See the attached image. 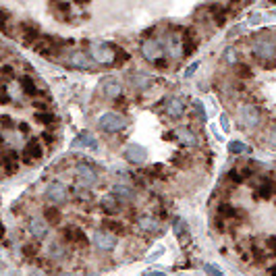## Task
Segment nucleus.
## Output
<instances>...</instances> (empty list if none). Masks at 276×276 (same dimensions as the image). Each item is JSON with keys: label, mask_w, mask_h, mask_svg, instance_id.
Instances as JSON below:
<instances>
[{"label": "nucleus", "mask_w": 276, "mask_h": 276, "mask_svg": "<svg viewBox=\"0 0 276 276\" xmlns=\"http://www.w3.org/2000/svg\"><path fill=\"white\" fill-rule=\"evenodd\" d=\"M102 89H104L106 96H110V98H119L123 94V85L119 81H110V79L102 81Z\"/></svg>", "instance_id": "nucleus-20"}, {"label": "nucleus", "mask_w": 276, "mask_h": 276, "mask_svg": "<svg viewBox=\"0 0 276 276\" xmlns=\"http://www.w3.org/2000/svg\"><path fill=\"white\" fill-rule=\"evenodd\" d=\"M40 251V243H27V245H23V254H25L27 258H33Z\"/></svg>", "instance_id": "nucleus-32"}, {"label": "nucleus", "mask_w": 276, "mask_h": 276, "mask_svg": "<svg viewBox=\"0 0 276 276\" xmlns=\"http://www.w3.org/2000/svg\"><path fill=\"white\" fill-rule=\"evenodd\" d=\"M73 145H77V147H91V149H96V147H98V141H96V137L91 135V133L81 131V133H79V135L75 137Z\"/></svg>", "instance_id": "nucleus-15"}, {"label": "nucleus", "mask_w": 276, "mask_h": 276, "mask_svg": "<svg viewBox=\"0 0 276 276\" xmlns=\"http://www.w3.org/2000/svg\"><path fill=\"white\" fill-rule=\"evenodd\" d=\"M69 65L77 67V69H94V61H91L85 52H73V54H69Z\"/></svg>", "instance_id": "nucleus-13"}, {"label": "nucleus", "mask_w": 276, "mask_h": 276, "mask_svg": "<svg viewBox=\"0 0 276 276\" xmlns=\"http://www.w3.org/2000/svg\"><path fill=\"white\" fill-rule=\"evenodd\" d=\"M98 127L106 133H119L127 127V119L121 117L119 112H106L98 119Z\"/></svg>", "instance_id": "nucleus-1"}, {"label": "nucleus", "mask_w": 276, "mask_h": 276, "mask_svg": "<svg viewBox=\"0 0 276 276\" xmlns=\"http://www.w3.org/2000/svg\"><path fill=\"white\" fill-rule=\"evenodd\" d=\"M0 123H2V125H6V129H13V119H10V117H2V119H0Z\"/></svg>", "instance_id": "nucleus-45"}, {"label": "nucleus", "mask_w": 276, "mask_h": 276, "mask_svg": "<svg viewBox=\"0 0 276 276\" xmlns=\"http://www.w3.org/2000/svg\"><path fill=\"white\" fill-rule=\"evenodd\" d=\"M48 256L52 260H63V258H67V247H65V243H61V241H54V243H50Z\"/></svg>", "instance_id": "nucleus-21"}, {"label": "nucleus", "mask_w": 276, "mask_h": 276, "mask_svg": "<svg viewBox=\"0 0 276 276\" xmlns=\"http://www.w3.org/2000/svg\"><path fill=\"white\" fill-rule=\"evenodd\" d=\"M44 220L48 224H59L61 222V210L56 208H46L44 210Z\"/></svg>", "instance_id": "nucleus-26"}, {"label": "nucleus", "mask_w": 276, "mask_h": 276, "mask_svg": "<svg viewBox=\"0 0 276 276\" xmlns=\"http://www.w3.org/2000/svg\"><path fill=\"white\" fill-rule=\"evenodd\" d=\"M228 152L231 154H243V152H247V145L241 143V141H231L228 143Z\"/></svg>", "instance_id": "nucleus-31"}, {"label": "nucleus", "mask_w": 276, "mask_h": 276, "mask_svg": "<svg viewBox=\"0 0 276 276\" xmlns=\"http://www.w3.org/2000/svg\"><path fill=\"white\" fill-rule=\"evenodd\" d=\"M36 121L42 123V125H52V123L56 121V117H54L52 112H46V110H44V112H38V114H36Z\"/></svg>", "instance_id": "nucleus-28"}, {"label": "nucleus", "mask_w": 276, "mask_h": 276, "mask_svg": "<svg viewBox=\"0 0 276 276\" xmlns=\"http://www.w3.org/2000/svg\"><path fill=\"white\" fill-rule=\"evenodd\" d=\"M19 129H21L23 133H27V131H29V127H27V123H21V125H19Z\"/></svg>", "instance_id": "nucleus-47"}, {"label": "nucleus", "mask_w": 276, "mask_h": 276, "mask_svg": "<svg viewBox=\"0 0 276 276\" xmlns=\"http://www.w3.org/2000/svg\"><path fill=\"white\" fill-rule=\"evenodd\" d=\"M91 56H94V61H98V63H110V61H114V46L104 44V42L91 44Z\"/></svg>", "instance_id": "nucleus-3"}, {"label": "nucleus", "mask_w": 276, "mask_h": 276, "mask_svg": "<svg viewBox=\"0 0 276 276\" xmlns=\"http://www.w3.org/2000/svg\"><path fill=\"white\" fill-rule=\"evenodd\" d=\"M8 19H10V15L6 13V10L0 8V31H6V23H8Z\"/></svg>", "instance_id": "nucleus-35"}, {"label": "nucleus", "mask_w": 276, "mask_h": 276, "mask_svg": "<svg viewBox=\"0 0 276 276\" xmlns=\"http://www.w3.org/2000/svg\"><path fill=\"white\" fill-rule=\"evenodd\" d=\"M139 228L145 233H158L162 226H160V222L154 216H143V218H139Z\"/></svg>", "instance_id": "nucleus-17"}, {"label": "nucleus", "mask_w": 276, "mask_h": 276, "mask_svg": "<svg viewBox=\"0 0 276 276\" xmlns=\"http://www.w3.org/2000/svg\"><path fill=\"white\" fill-rule=\"evenodd\" d=\"M162 52H164V44L158 42V40H145V42L141 44V54H143V59L152 61V63H156L160 56H162Z\"/></svg>", "instance_id": "nucleus-4"}, {"label": "nucleus", "mask_w": 276, "mask_h": 276, "mask_svg": "<svg viewBox=\"0 0 276 276\" xmlns=\"http://www.w3.org/2000/svg\"><path fill=\"white\" fill-rule=\"evenodd\" d=\"M75 2H79V4H87L89 0H75Z\"/></svg>", "instance_id": "nucleus-49"}, {"label": "nucleus", "mask_w": 276, "mask_h": 276, "mask_svg": "<svg viewBox=\"0 0 276 276\" xmlns=\"http://www.w3.org/2000/svg\"><path fill=\"white\" fill-rule=\"evenodd\" d=\"M4 237V226H2V222H0V239Z\"/></svg>", "instance_id": "nucleus-48"}, {"label": "nucleus", "mask_w": 276, "mask_h": 276, "mask_svg": "<svg viewBox=\"0 0 276 276\" xmlns=\"http://www.w3.org/2000/svg\"><path fill=\"white\" fill-rule=\"evenodd\" d=\"M198 67H200V63H193V65H189V67H187V71H185V77H191L195 71H198Z\"/></svg>", "instance_id": "nucleus-42"}, {"label": "nucleus", "mask_w": 276, "mask_h": 276, "mask_svg": "<svg viewBox=\"0 0 276 276\" xmlns=\"http://www.w3.org/2000/svg\"><path fill=\"white\" fill-rule=\"evenodd\" d=\"M149 81H152V79H149V75H143V73H137V75L133 77V83H135V87H137V89L147 87V85H149Z\"/></svg>", "instance_id": "nucleus-27"}, {"label": "nucleus", "mask_w": 276, "mask_h": 276, "mask_svg": "<svg viewBox=\"0 0 276 276\" xmlns=\"http://www.w3.org/2000/svg\"><path fill=\"white\" fill-rule=\"evenodd\" d=\"M46 198H48L50 202H54V204H63V202H67V198H69L67 185H63L61 181L50 183V185L46 187Z\"/></svg>", "instance_id": "nucleus-5"}, {"label": "nucleus", "mask_w": 276, "mask_h": 276, "mask_svg": "<svg viewBox=\"0 0 276 276\" xmlns=\"http://www.w3.org/2000/svg\"><path fill=\"white\" fill-rule=\"evenodd\" d=\"M175 135H177V139H179L183 145H193V143H195V135H193V131L187 129V127H179Z\"/></svg>", "instance_id": "nucleus-22"}, {"label": "nucleus", "mask_w": 276, "mask_h": 276, "mask_svg": "<svg viewBox=\"0 0 276 276\" xmlns=\"http://www.w3.org/2000/svg\"><path fill=\"white\" fill-rule=\"evenodd\" d=\"M125 158L129 160V162H133V164H141V162H145V149L141 147V145H137V143H129L127 147H125Z\"/></svg>", "instance_id": "nucleus-10"}, {"label": "nucleus", "mask_w": 276, "mask_h": 276, "mask_svg": "<svg viewBox=\"0 0 276 276\" xmlns=\"http://www.w3.org/2000/svg\"><path fill=\"white\" fill-rule=\"evenodd\" d=\"M268 249H270V254L272 256H276V237H268Z\"/></svg>", "instance_id": "nucleus-39"}, {"label": "nucleus", "mask_w": 276, "mask_h": 276, "mask_svg": "<svg viewBox=\"0 0 276 276\" xmlns=\"http://www.w3.org/2000/svg\"><path fill=\"white\" fill-rule=\"evenodd\" d=\"M44 154L42 149V143L38 139H31L27 145H25V152H23V158H25V162H36V160H40Z\"/></svg>", "instance_id": "nucleus-12"}, {"label": "nucleus", "mask_w": 276, "mask_h": 276, "mask_svg": "<svg viewBox=\"0 0 276 276\" xmlns=\"http://www.w3.org/2000/svg\"><path fill=\"white\" fill-rule=\"evenodd\" d=\"M212 15H214V19H216V23H218V25H222V23H224V19H226V10H224L222 6L214 4V6H212Z\"/></svg>", "instance_id": "nucleus-30"}, {"label": "nucleus", "mask_w": 276, "mask_h": 276, "mask_svg": "<svg viewBox=\"0 0 276 276\" xmlns=\"http://www.w3.org/2000/svg\"><path fill=\"white\" fill-rule=\"evenodd\" d=\"M104 226L108 228V231H114V233H119V235H123V224H119L117 220H104Z\"/></svg>", "instance_id": "nucleus-33"}, {"label": "nucleus", "mask_w": 276, "mask_h": 276, "mask_svg": "<svg viewBox=\"0 0 276 276\" xmlns=\"http://www.w3.org/2000/svg\"><path fill=\"white\" fill-rule=\"evenodd\" d=\"M112 195H114L117 200H121V202H131V200L135 198L133 189L125 187V185H114V187H112Z\"/></svg>", "instance_id": "nucleus-19"}, {"label": "nucleus", "mask_w": 276, "mask_h": 276, "mask_svg": "<svg viewBox=\"0 0 276 276\" xmlns=\"http://www.w3.org/2000/svg\"><path fill=\"white\" fill-rule=\"evenodd\" d=\"M23 42H25V46H31V44H36L38 38H40V31L36 25H27V23H23Z\"/></svg>", "instance_id": "nucleus-16"}, {"label": "nucleus", "mask_w": 276, "mask_h": 276, "mask_svg": "<svg viewBox=\"0 0 276 276\" xmlns=\"http://www.w3.org/2000/svg\"><path fill=\"white\" fill-rule=\"evenodd\" d=\"M75 172H77V177H79V183H81V185H85V187L96 185V183H98V175H96V170L91 168L89 164H85V162L77 164Z\"/></svg>", "instance_id": "nucleus-6"}, {"label": "nucleus", "mask_w": 276, "mask_h": 276, "mask_svg": "<svg viewBox=\"0 0 276 276\" xmlns=\"http://www.w3.org/2000/svg\"><path fill=\"white\" fill-rule=\"evenodd\" d=\"M260 117H262V112L254 104H245V106H241V110H239V119H241V123H243L247 129L258 127V125H260Z\"/></svg>", "instance_id": "nucleus-2"}, {"label": "nucleus", "mask_w": 276, "mask_h": 276, "mask_svg": "<svg viewBox=\"0 0 276 276\" xmlns=\"http://www.w3.org/2000/svg\"><path fill=\"white\" fill-rule=\"evenodd\" d=\"M100 206H102V210H104L106 214H117V212H121V200H117L112 193H108L106 198H102Z\"/></svg>", "instance_id": "nucleus-14"}, {"label": "nucleus", "mask_w": 276, "mask_h": 276, "mask_svg": "<svg viewBox=\"0 0 276 276\" xmlns=\"http://www.w3.org/2000/svg\"><path fill=\"white\" fill-rule=\"evenodd\" d=\"M237 73H239L241 77H251V71H249L247 67H239V69H237Z\"/></svg>", "instance_id": "nucleus-44"}, {"label": "nucleus", "mask_w": 276, "mask_h": 276, "mask_svg": "<svg viewBox=\"0 0 276 276\" xmlns=\"http://www.w3.org/2000/svg\"><path fill=\"white\" fill-rule=\"evenodd\" d=\"M0 75H2V79H13V75H15L13 67H10V65H4V67H0Z\"/></svg>", "instance_id": "nucleus-34"}, {"label": "nucleus", "mask_w": 276, "mask_h": 276, "mask_svg": "<svg viewBox=\"0 0 276 276\" xmlns=\"http://www.w3.org/2000/svg\"><path fill=\"white\" fill-rule=\"evenodd\" d=\"M272 2H276V0H272Z\"/></svg>", "instance_id": "nucleus-51"}, {"label": "nucleus", "mask_w": 276, "mask_h": 276, "mask_svg": "<svg viewBox=\"0 0 276 276\" xmlns=\"http://www.w3.org/2000/svg\"><path fill=\"white\" fill-rule=\"evenodd\" d=\"M220 123H222V129H224V131H228V119L224 117V114L220 117Z\"/></svg>", "instance_id": "nucleus-46"}, {"label": "nucleus", "mask_w": 276, "mask_h": 276, "mask_svg": "<svg viewBox=\"0 0 276 276\" xmlns=\"http://www.w3.org/2000/svg\"><path fill=\"white\" fill-rule=\"evenodd\" d=\"M224 59H228V63H237V54H235V48H228L224 52Z\"/></svg>", "instance_id": "nucleus-38"}, {"label": "nucleus", "mask_w": 276, "mask_h": 276, "mask_svg": "<svg viewBox=\"0 0 276 276\" xmlns=\"http://www.w3.org/2000/svg\"><path fill=\"white\" fill-rule=\"evenodd\" d=\"M10 102V96L6 94V89H4V85L0 87V104H8Z\"/></svg>", "instance_id": "nucleus-37"}, {"label": "nucleus", "mask_w": 276, "mask_h": 276, "mask_svg": "<svg viewBox=\"0 0 276 276\" xmlns=\"http://www.w3.org/2000/svg\"><path fill=\"white\" fill-rule=\"evenodd\" d=\"M268 143H270V147L272 149H276V127L270 131V135H268Z\"/></svg>", "instance_id": "nucleus-40"}, {"label": "nucleus", "mask_w": 276, "mask_h": 276, "mask_svg": "<svg viewBox=\"0 0 276 276\" xmlns=\"http://www.w3.org/2000/svg\"><path fill=\"white\" fill-rule=\"evenodd\" d=\"M272 193H276V187H274V183L272 181H262V185L256 189V198H270Z\"/></svg>", "instance_id": "nucleus-23"}, {"label": "nucleus", "mask_w": 276, "mask_h": 276, "mask_svg": "<svg viewBox=\"0 0 276 276\" xmlns=\"http://www.w3.org/2000/svg\"><path fill=\"white\" fill-rule=\"evenodd\" d=\"M91 241H94V245L102 251H112L114 245H117V239L110 235V231L108 233L106 231H96L94 237H91Z\"/></svg>", "instance_id": "nucleus-7"}, {"label": "nucleus", "mask_w": 276, "mask_h": 276, "mask_svg": "<svg viewBox=\"0 0 276 276\" xmlns=\"http://www.w3.org/2000/svg\"><path fill=\"white\" fill-rule=\"evenodd\" d=\"M206 272H208V274H218V276L222 274V270H220V268H216V266H210V264H208V266H206Z\"/></svg>", "instance_id": "nucleus-43"}, {"label": "nucleus", "mask_w": 276, "mask_h": 276, "mask_svg": "<svg viewBox=\"0 0 276 276\" xmlns=\"http://www.w3.org/2000/svg\"><path fill=\"white\" fill-rule=\"evenodd\" d=\"M175 235L183 241V243H187V241H189V228H187V224L183 222V220L175 222Z\"/></svg>", "instance_id": "nucleus-25"}, {"label": "nucleus", "mask_w": 276, "mask_h": 276, "mask_svg": "<svg viewBox=\"0 0 276 276\" xmlns=\"http://www.w3.org/2000/svg\"><path fill=\"white\" fill-rule=\"evenodd\" d=\"M29 233L38 241L46 239V237H48V222L42 220V218H31V220H29Z\"/></svg>", "instance_id": "nucleus-11"}, {"label": "nucleus", "mask_w": 276, "mask_h": 276, "mask_svg": "<svg viewBox=\"0 0 276 276\" xmlns=\"http://www.w3.org/2000/svg\"><path fill=\"white\" fill-rule=\"evenodd\" d=\"M193 106H195V112H198V117H200L202 121H206V112H204V104H202V102H200V100H195V102H193Z\"/></svg>", "instance_id": "nucleus-36"}, {"label": "nucleus", "mask_w": 276, "mask_h": 276, "mask_svg": "<svg viewBox=\"0 0 276 276\" xmlns=\"http://www.w3.org/2000/svg\"><path fill=\"white\" fill-rule=\"evenodd\" d=\"M166 112H168V117L172 119H179L183 117V112H185V104H183V100H170L168 102V106H166Z\"/></svg>", "instance_id": "nucleus-18"}, {"label": "nucleus", "mask_w": 276, "mask_h": 276, "mask_svg": "<svg viewBox=\"0 0 276 276\" xmlns=\"http://www.w3.org/2000/svg\"><path fill=\"white\" fill-rule=\"evenodd\" d=\"M2 141H4V139H2V135H0V143H2Z\"/></svg>", "instance_id": "nucleus-50"}, {"label": "nucleus", "mask_w": 276, "mask_h": 276, "mask_svg": "<svg viewBox=\"0 0 276 276\" xmlns=\"http://www.w3.org/2000/svg\"><path fill=\"white\" fill-rule=\"evenodd\" d=\"M21 87H23V91H25L27 96H31V98L38 96V87H36V83H33L31 77H21Z\"/></svg>", "instance_id": "nucleus-24"}, {"label": "nucleus", "mask_w": 276, "mask_h": 276, "mask_svg": "<svg viewBox=\"0 0 276 276\" xmlns=\"http://www.w3.org/2000/svg\"><path fill=\"white\" fill-rule=\"evenodd\" d=\"M164 52L170 56V59H179V56L183 54V40L179 36H175V33H170V36L166 38V44H164Z\"/></svg>", "instance_id": "nucleus-9"}, {"label": "nucleus", "mask_w": 276, "mask_h": 276, "mask_svg": "<svg viewBox=\"0 0 276 276\" xmlns=\"http://www.w3.org/2000/svg\"><path fill=\"white\" fill-rule=\"evenodd\" d=\"M254 52L260 56V59L270 61V59H274V56H276V44L270 42V40H258L254 44Z\"/></svg>", "instance_id": "nucleus-8"}, {"label": "nucleus", "mask_w": 276, "mask_h": 276, "mask_svg": "<svg viewBox=\"0 0 276 276\" xmlns=\"http://www.w3.org/2000/svg\"><path fill=\"white\" fill-rule=\"evenodd\" d=\"M228 179H231L233 183H241V181H243V177H239L237 170H231V172H228Z\"/></svg>", "instance_id": "nucleus-41"}, {"label": "nucleus", "mask_w": 276, "mask_h": 276, "mask_svg": "<svg viewBox=\"0 0 276 276\" xmlns=\"http://www.w3.org/2000/svg\"><path fill=\"white\" fill-rule=\"evenodd\" d=\"M125 61H129V52H125L121 46H114V63H117V65H123Z\"/></svg>", "instance_id": "nucleus-29"}]
</instances>
